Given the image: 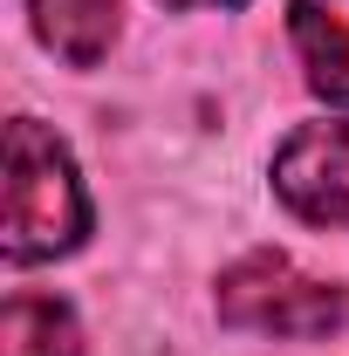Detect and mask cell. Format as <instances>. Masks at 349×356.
Wrapping results in <instances>:
<instances>
[{"label": "cell", "instance_id": "obj_1", "mask_svg": "<svg viewBox=\"0 0 349 356\" xmlns=\"http://www.w3.org/2000/svg\"><path fill=\"white\" fill-rule=\"evenodd\" d=\"M89 233V192L76 178V158L35 117L7 124V261L35 267L55 254H76Z\"/></svg>", "mask_w": 349, "mask_h": 356}, {"label": "cell", "instance_id": "obj_2", "mask_svg": "<svg viewBox=\"0 0 349 356\" xmlns=\"http://www.w3.org/2000/svg\"><path fill=\"white\" fill-rule=\"evenodd\" d=\"M219 322L254 329V336H329L349 322V295L336 281L295 267L288 254H247L219 274Z\"/></svg>", "mask_w": 349, "mask_h": 356}, {"label": "cell", "instance_id": "obj_3", "mask_svg": "<svg viewBox=\"0 0 349 356\" xmlns=\"http://www.w3.org/2000/svg\"><path fill=\"white\" fill-rule=\"evenodd\" d=\"M274 192L308 226H343L349 233V117L302 124L274 151Z\"/></svg>", "mask_w": 349, "mask_h": 356}, {"label": "cell", "instance_id": "obj_4", "mask_svg": "<svg viewBox=\"0 0 349 356\" xmlns=\"http://www.w3.org/2000/svg\"><path fill=\"white\" fill-rule=\"evenodd\" d=\"M288 35L308 69V89L329 103H349V0H295Z\"/></svg>", "mask_w": 349, "mask_h": 356}, {"label": "cell", "instance_id": "obj_5", "mask_svg": "<svg viewBox=\"0 0 349 356\" xmlns=\"http://www.w3.org/2000/svg\"><path fill=\"white\" fill-rule=\"evenodd\" d=\"M35 14V35H42L69 69H96L110 42H117V0H28Z\"/></svg>", "mask_w": 349, "mask_h": 356}, {"label": "cell", "instance_id": "obj_6", "mask_svg": "<svg viewBox=\"0 0 349 356\" xmlns=\"http://www.w3.org/2000/svg\"><path fill=\"white\" fill-rule=\"evenodd\" d=\"M0 356H83L76 309L55 295H7L0 309Z\"/></svg>", "mask_w": 349, "mask_h": 356}, {"label": "cell", "instance_id": "obj_7", "mask_svg": "<svg viewBox=\"0 0 349 356\" xmlns=\"http://www.w3.org/2000/svg\"><path fill=\"white\" fill-rule=\"evenodd\" d=\"M165 7H247V0H165Z\"/></svg>", "mask_w": 349, "mask_h": 356}]
</instances>
